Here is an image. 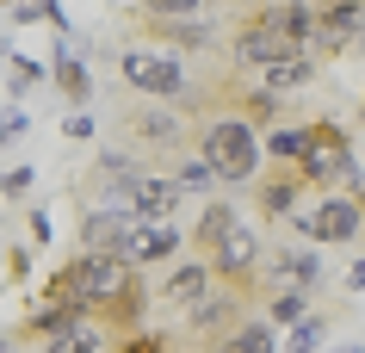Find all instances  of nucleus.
Returning <instances> with one entry per match:
<instances>
[{
	"label": "nucleus",
	"instance_id": "nucleus-31",
	"mask_svg": "<svg viewBox=\"0 0 365 353\" xmlns=\"http://www.w3.org/2000/svg\"><path fill=\"white\" fill-rule=\"evenodd\" d=\"M25 124H31V118H25V112H0V143H13V137H19V131H25Z\"/></svg>",
	"mask_w": 365,
	"mask_h": 353
},
{
	"label": "nucleus",
	"instance_id": "nucleus-38",
	"mask_svg": "<svg viewBox=\"0 0 365 353\" xmlns=\"http://www.w3.org/2000/svg\"><path fill=\"white\" fill-rule=\"evenodd\" d=\"M0 353H6V341H0Z\"/></svg>",
	"mask_w": 365,
	"mask_h": 353
},
{
	"label": "nucleus",
	"instance_id": "nucleus-27",
	"mask_svg": "<svg viewBox=\"0 0 365 353\" xmlns=\"http://www.w3.org/2000/svg\"><path fill=\"white\" fill-rule=\"evenodd\" d=\"M173 186H180V193H205V186H217V174L192 155V161H180V168H173Z\"/></svg>",
	"mask_w": 365,
	"mask_h": 353
},
{
	"label": "nucleus",
	"instance_id": "nucleus-9",
	"mask_svg": "<svg viewBox=\"0 0 365 353\" xmlns=\"http://www.w3.org/2000/svg\"><path fill=\"white\" fill-rule=\"evenodd\" d=\"M124 211H130L136 223H168V217L180 211V186H173V174H143L130 186V198H124Z\"/></svg>",
	"mask_w": 365,
	"mask_h": 353
},
{
	"label": "nucleus",
	"instance_id": "nucleus-12",
	"mask_svg": "<svg viewBox=\"0 0 365 353\" xmlns=\"http://www.w3.org/2000/svg\"><path fill=\"white\" fill-rule=\"evenodd\" d=\"M168 255H180V230L173 223H136L130 242H124L130 267H149V260H168Z\"/></svg>",
	"mask_w": 365,
	"mask_h": 353
},
{
	"label": "nucleus",
	"instance_id": "nucleus-33",
	"mask_svg": "<svg viewBox=\"0 0 365 353\" xmlns=\"http://www.w3.org/2000/svg\"><path fill=\"white\" fill-rule=\"evenodd\" d=\"M346 285H359V292H365V260H353V273H346Z\"/></svg>",
	"mask_w": 365,
	"mask_h": 353
},
{
	"label": "nucleus",
	"instance_id": "nucleus-32",
	"mask_svg": "<svg viewBox=\"0 0 365 353\" xmlns=\"http://www.w3.org/2000/svg\"><path fill=\"white\" fill-rule=\"evenodd\" d=\"M87 131H93V118H87V112H68V118H62V137H87Z\"/></svg>",
	"mask_w": 365,
	"mask_h": 353
},
{
	"label": "nucleus",
	"instance_id": "nucleus-28",
	"mask_svg": "<svg viewBox=\"0 0 365 353\" xmlns=\"http://www.w3.org/2000/svg\"><path fill=\"white\" fill-rule=\"evenodd\" d=\"M118 353H168V334H149V329H136L118 341Z\"/></svg>",
	"mask_w": 365,
	"mask_h": 353
},
{
	"label": "nucleus",
	"instance_id": "nucleus-7",
	"mask_svg": "<svg viewBox=\"0 0 365 353\" xmlns=\"http://www.w3.org/2000/svg\"><path fill=\"white\" fill-rule=\"evenodd\" d=\"M285 56H297V50H291L285 38H272L260 19H248V25L230 38V68H242V75H267L272 62H285Z\"/></svg>",
	"mask_w": 365,
	"mask_h": 353
},
{
	"label": "nucleus",
	"instance_id": "nucleus-3",
	"mask_svg": "<svg viewBox=\"0 0 365 353\" xmlns=\"http://www.w3.org/2000/svg\"><path fill=\"white\" fill-rule=\"evenodd\" d=\"M285 223L297 235H309V242L341 248V242H359L365 235V198H353V193H309V205H297Z\"/></svg>",
	"mask_w": 365,
	"mask_h": 353
},
{
	"label": "nucleus",
	"instance_id": "nucleus-21",
	"mask_svg": "<svg viewBox=\"0 0 365 353\" xmlns=\"http://www.w3.org/2000/svg\"><path fill=\"white\" fill-rule=\"evenodd\" d=\"M130 131L149 143H180L186 137V112H130Z\"/></svg>",
	"mask_w": 365,
	"mask_h": 353
},
{
	"label": "nucleus",
	"instance_id": "nucleus-35",
	"mask_svg": "<svg viewBox=\"0 0 365 353\" xmlns=\"http://www.w3.org/2000/svg\"><path fill=\"white\" fill-rule=\"evenodd\" d=\"M341 353H365V347H341Z\"/></svg>",
	"mask_w": 365,
	"mask_h": 353
},
{
	"label": "nucleus",
	"instance_id": "nucleus-29",
	"mask_svg": "<svg viewBox=\"0 0 365 353\" xmlns=\"http://www.w3.org/2000/svg\"><path fill=\"white\" fill-rule=\"evenodd\" d=\"M38 81H43V68H38V62H19V56H13V93L38 87Z\"/></svg>",
	"mask_w": 365,
	"mask_h": 353
},
{
	"label": "nucleus",
	"instance_id": "nucleus-19",
	"mask_svg": "<svg viewBox=\"0 0 365 353\" xmlns=\"http://www.w3.org/2000/svg\"><path fill=\"white\" fill-rule=\"evenodd\" d=\"M43 353H106V329L87 316V322H75V329L50 334V341H43Z\"/></svg>",
	"mask_w": 365,
	"mask_h": 353
},
{
	"label": "nucleus",
	"instance_id": "nucleus-30",
	"mask_svg": "<svg viewBox=\"0 0 365 353\" xmlns=\"http://www.w3.org/2000/svg\"><path fill=\"white\" fill-rule=\"evenodd\" d=\"M25 186H31V168H6V174H0V193H13V198H19Z\"/></svg>",
	"mask_w": 365,
	"mask_h": 353
},
{
	"label": "nucleus",
	"instance_id": "nucleus-5",
	"mask_svg": "<svg viewBox=\"0 0 365 353\" xmlns=\"http://www.w3.org/2000/svg\"><path fill=\"white\" fill-rule=\"evenodd\" d=\"M242 316H248V297L230 292V285H211V292H205L192 310H186V329H192L198 347H217V341H223V334H230Z\"/></svg>",
	"mask_w": 365,
	"mask_h": 353
},
{
	"label": "nucleus",
	"instance_id": "nucleus-26",
	"mask_svg": "<svg viewBox=\"0 0 365 353\" xmlns=\"http://www.w3.org/2000/svg\"><path fill=\"white\" fill-rule=\"evenodd\" d=\"M242 124H279V93H267V87H260V93H242Z\"/></svg>",
	"mask_w": 365,
	"mask_h": 353
},
{
	"label": "nucleus",
	"instance_id": "nucleus-4",
	"mask_svg": "<svg viewBox=\"0 0 365 353\" xmlns=\"http://www.w3.org/2000/svg\"><path fill=\"white\" fill-rule=\"evenodd\" d=\"M118 75H124V87L149 99H192V81H186L180 56H168V50H124Z\"/></svg>",
	"mask_w": 365,
	"mask_h": 353
},
{
	"label": "nucleus",
	"instance_id": "nucleus-36",
	"mask_svg": "<svg viewBox=\"0 0 365 353\" xmlns=\"http://www.w3.org/2000/svg\"><path fill=\"white\" fill-rule=\"evenodd\" d=\"M6 6H19V0H6Z\"/></svg>",
	"mask_w": 365,
	"mask_h": 353
},
{
	"label": "nucleus",
	"instance_id": "nucleus-24",
	"mask_svg": "<svg viewBox=\"0 0 365 353\" xmlns=\"http://www.w3.org/2000/svg\"><path fill=\"white\" fill-rule=\"evenodd\" d=\"M297 155H304V131H279V124H272L267 143H260V161H272V168H297Z\"/></svg>",
	"mask_w": 365,
	"mask_h": 353
},
{
	"label": "nucleus",
	"instance_id": "nucleus-10",
	"mask_svg": "<svg viewBox=\"0 0 365 353\" xmlns=\"http://www.w3.org/2000/svg\"><path fill=\"white\" fill-rule=\"evenodd\" d=\"M254 198H260V211H267L272 223H285V217L304 205V180H297V168H272V174H254Z\"/></svg>",
	"mask_w": 365,
	"mask_h": 353
},
{
	"label": "nucleus",
	"instance_id": "nucleus-37",
	"mask_svg": "<svg viewBox=\"0 0 365 353\" xmlns=\"http://www.w3.org/2000/svg\"><path fill=\"white\" fill-rule=\"evenodd\" d=\"M50 6H62V0H50Z\"/></svg>",
	"mask_w": 365,
	"mask_h": 353
},
{
	"label": "nucleus",
	"instance_id": "nucleus-13",
	"mask_svg": "<svg viewBox=\"0 0 365 353\" xmlns=\"http://www.w3.org/2000/svg\"><path fill=\"white\" fill-rule=\"evenodd\" d=\"M136 180H143L136 155H99V161H93V186H99V198H106V205H124Z\"/></svg>",
	"mask_w": 365,
	"mask_h": 353
},
{
	"label": "nucleus",
	"instance_id": "nucleus-2",
	"mask_svg": "<svg viewBox=\"0 0 365 353\" xmlns=\"http://www.w3.org/2000/svg\"><path fill=\"white\" fill-rule=\"evenodd\" d=\"M198 161L217 174V186H254L260 174V137H254L242 118H211L198 124Z\"/></svg>",
	"mask_w": 365,
	"mask_h": 353
},
{
	"label": "nucleus",
	"instance_id": "nucleus-18",
	"mask_svg": "<svg viewBox=\"0 0 365 353\" xmlns=\"http://www.w3.org/2000/svg\"><path fill=\"white\" fill-rule=\"evenodd\" d=\"M304 81H316V56H304V50H297V56L272 62L267 75H260V87H267V93H291V87H304Z\"/></svg>",
	"mask_w": 365,
	"mask_h": 353
},
{
	"label": "nucleus",
	"instance_id": "nucleus-17",
	"mask_svg": "<svg viewBox=\"0 0 365 353\" xmlns=\"http://www.w3.org/2000/svg\"><path fill=\"white\" fill-rule=\"evenodd\" d=\"M75 322H87V310H68V304H38V310L19 322V341H50V334H62V329H75Z\"/></svg>",
	"mask_w": 365,
	"mask_h": 353
},
{
	"label": "nucleus",
	"instance_id": "nucleus-11",
	"mask_svg": "<svg viewBox=\"0 0 365 353\" xmlns=\"http://www.w3.org/2000/svg\"><path fill=\"white\" fill-rule=\"evenodd\" d=\"M211 285H217V279H211V267H205V260H173L168 273H161V297H168L173 310H192Z\"/></svg>",
	"mask_w": 365,
	"mask_h": 353
},
{
	"label": "nucleus",
	"instance_id": "nucleus-25",
	"mask_svg": "<svg viewBox=\"0 0 365 353\" xmlns=\"http://www.w3.org/2000/svg\"><path fill=\"white\" fill-rule=\"evenodd\" d=\"M322 334H328V316H304V322L285 334V347H279V353H316V347H322Z\"/></svg>",
	"mask_w": 365,
	"mask_h": 353
},
{
	"label": "nucleus",
	"instance_id": "nucleus-14",
	"mask_svg": "<svg viewBox=\"0 0 365 353\" xmlns=\"http://www.w3.org/2000/svg\"><path fill=\"white\" fill-rule=\"evenodd\" d=\"M217 353H279V329H267V316H242L217 341Z\"/></svg>",
	"mask_w": 365,
	"mask_h": 353
},
{
	"label": "nucleus",
	"instance_id": "nucleus-8",
	"mask_svg": "<svg viewBox=\"0 0 365 353\" xmlns=\"http://www.w3.org/2000/svg\"><path fill=\"white\" fill-rule=\"evenodd\" d=\"M130 230H136V217L124 205H99V211L81 217V255H124Z\"/></svg>",
	"mask_w": 365,
	"mask_h": 353
},
{
	"label": "nucleus",
	"instance_id": "nucleus-34",
	"mask_svg": "<svg viewBox=\"0 0 365 353\" xmlns=\"http://www.w3.org/2000/svg\"><path fill=\"white\" fill-rule=\"evenodd\" d=\"M186 353H217V347H186Z\"/></svg>",
	"mask_w": 365,
	"mask_h": 353
},
{
	"label": "nucleus",
	"instance_id": "nucleus-20",
	"mask_svg": "<svg viewBox=\"0 0 365 353\" xmlns=\"http://www.w3.org/2000/svg\"><path fill=\"white\" fill-rule=\"evenodd\" d=\"M50 75H56V87L68 93V106H75V112L87 106V99H93V75H87V62H75L68 50L56 56V68H50Z\"/></svg>",
	"mask_w": 365,
	"mask_h": 353
},
{
	"label": "nucleus",
	"instance_id": "nucleus-6",
	"mask_svg": "<svg viewBox=\"0 0 365 353\" xmlns=\"http://www.w3.org/2000/svg\"><path fill=\"white\" fill-rule=\"evenodd\" d=\"M254 19L267 25L272 38H285L291 50H304V56H316V0H267Z\"/></svg>",
	"mask_w": 365,
	"mask_h": 353
},
{
	"label": "nucleus",
	"instance_id": "nucleus-23",
	"mask_svg": "<svg viewBox=\"0 0 365 353\" xmlns=\"http://www.w3.org/2000/svg\"><path fill=\"white\" fill-rule=\"evenodd\" d=\"M309 316V292H272L267 297V329H297V322H304Z\"/></svg>",
	"mask_w": 365,
	"mask_h": 353
},
{
	"label": "nucleus",
	"instance_id": "nucleus-1",
	"mask_svg": "<svg viewBox=\"0 0 365 353\" xmlns=\"http://www.w3.org/2000/svg\"><path fill=\"white\" fill-rule=\"evenodd\" d=\"M297 180H304V193H346L353 198L365 193L359 186V161H353V143H346L341 124H304V155H297Z\"/></svg>",
	"mask_w": 365,
	"mask_h": 353
},
{
	"label": "nucleus",
	"instance_id": "nucleus-15",
	"mask_svg": "<svg viewBox=\"0 0 365 353\" xmlns=\"http://www.w3.org/2000/svg\"><path fill=\"white\" fill-rule=\"evenodd\" d=\"M235 223H242V211H235L230 198H211V205H205V217H198V230H192V248H198V255H211V248L235 230Z\"/></svg>",
	"mask_w": 365,
	"mask_h": 353
},
{
	"label": "nucleus",
	"instance_id": "nucleus-16",
	"mask_svg": "<svg viewBox=\"0 0 365 353\" xmlns=\"http://www.w3.org/2000/svg\"><path fill=\"white\" fill-rule=\"evenodd\" d=\"M267 273H272V279H291V292H309V285L322 279V267H316L309 248H279V255L267 260Z\"/></svg>",
	"mask_w": 365,
	"mask_h": 353
},
{
	"label": "nucleus",
	"instance_id": "nucleus-22",
	"mask_svg": "<svg viewBox=\"0 0 365 353\" xmlns=\"http://www.w3.org/2000/svg\"><path fill=\"white\" fill-rule=\"evenodd\" d=\"M217 0H143L149 25H186V19H211Z\"/></svg>",
	"mask_w": 365,
	"mask_h": 353
}]
</instances>
